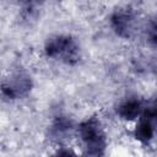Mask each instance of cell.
<instances>
[{
	"label": "cell",
	"mask_w": 157,
	"mask_h": 157,
	"mask_svg": "<svg viewBox=\"0 0 157 157\" xmlns=\"http://www.w3.org/2000/svg\"><path fill=\"white\" fill-rule=\"evenodd\" d=\"M78 135L91 155H99L105 147V139L99 123L94 119H90L78 126Z\"/></svg>",
	"instance_id": "cell-1"
},
{
	"label": "cell",
	"mask_w": 157,
	"mask_h": 157,
	"mask_svg": "<svg viewBox=\"0 0 157 157\" xmlns=\"http://www.w3.org/2000/svg\"><path fill=\"white\" fill-rule=\"evenodd\" d=\"M142 110H144L142 103L135 98L124 101L118 108V113L123 119H135L141 115Z\"/></svg>",
	"instance_id": "cell-5"
},
{
	"label": "cell",
	"mask_w": 157,
	"mask_h": 157,
	"mask_svg": "<svg viewBox=\"0 0 157 157\" xmlns=\"http://www.w3.org/2000/svg\"><path fill=\"white\" fill-rule=\"evenodd\" d=\"M29 86H31V83H29L28 77L17 75V76L10 78L9 81H6L1 88L6 97L18 98V97L23 96L25 93H27V91L29 90Z\"/></svg>",
	"instance_id": "cell-3"
},
{
	"label": "cell",
	"mask_w": 157,
	"mask_h": 157,
	"mask_svg": "<svg viewBox=\"0 0 157 157\" xmlns=\"http://www.w3.org/2000/svg\"><path fill=\"white\" fill-rule=\"evenodd\" d=\"M45 52L52 58H59L65 63H72L78 59V47L66 36H56L48 40Z\"/></svg>",
	"instance_id": "cell-2"
},
{
	"label": "cell",
	"mask_w": 157,
	"mask_h": 157,
	"mask_svg": "<svg viewBox=\"0 0 157 157\" xmlns=\"http://www.w3.org/2000/svg\"><path fill=\"white\" fill-rule=\"evenodd\" d=\"M112 22H113V26H114L115 31L119 34L129 36V33L132 31L134 20H132V15L130 12L120 11V12L115 13L114 17L112 18Z\"/></svg>",
	"instance_id": "cell-4"
}]
</instances>
